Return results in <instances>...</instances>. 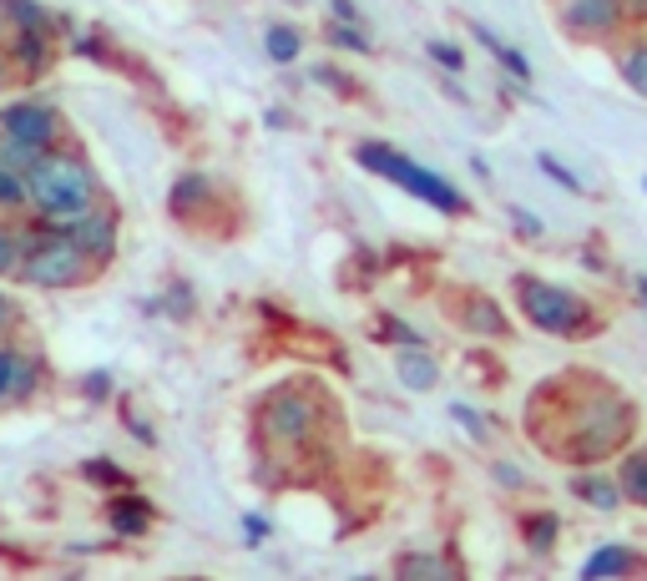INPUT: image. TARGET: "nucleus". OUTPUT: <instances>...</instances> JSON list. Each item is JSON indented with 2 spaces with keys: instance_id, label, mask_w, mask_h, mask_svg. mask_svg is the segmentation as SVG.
Masks as SVG:
<instances>
[{
  "instance_id": "f257e3e1",
  "label": "nucleus",
  "mask_w": 647,
  "mask_h": 581,
  "mask_svg": "<svg viewBox=\"0 0 647 581\" xmlns=\"http://www.w3.org/2000/svg\"><path fill=\"white\" fill-rule=\"evenodd\" d=\"M571 384H551V390H537V400H547L557 430H541L537 445L557 450L567 465H597L607 455L633 440L637 430V410L627 395H617L612 384H602L597 374H567Z\"/></svg>"
},
{
  "instance_id": "f03ea898",
  "label": "nucleus",
  "mask_w": 647,
  "mask_h": 581,
  "mask_svg": "<svg viewBox=\"0 0 647 581\" xmlns=\"http://www.w3.org/2000/svg\"><path fill=\"white\" fill-rule=\"evenodd\" d=\"M97 198H101L97 167H91V157L71 142L41 152L36 167L26 173V203L36 208V218H41L46 228H67V223L77 218L81 208H91Z\"/></svg>"
},
{
  "instance_id": "7ed1b4c3",
  "label": "nucleus",
  "mask_w": 647,
  "mask_h": 581,
  "mask_svg": "<svg viewBox=\"0 0 647 581\" xmlns=\"http://www.w3.org/2000/svg\"><path fill=\"white\" fill-rule=\"evenodd\" d=\"M91 274H97V264L71 243V233L46 228V223L21 228V274H16L21 284H31V288H77V284H87Z\"/></svg>"
},
{
  "instance_id": "20e7f679",
  "label": "nucleus",
  "mask_w": 647,
  "mask_h": 581,
  "mask_svg": "<svg viewBox=\"0 0 647 581\" xmlns=\"http://www.w3.org/2000/svg\"><path fill=\"white\" fill-rule=\"evenodd\" d=\"M354 157H360V167H370L374 177H384V183H395V187H405L410 198H420L425 208H435V213H465V198L450 187V177H440V173H430V167H420V163H410L405 152H395V147H384V142H364V147H354Z\"/></svg>"
},
{
  "instance_id": "39448f33",
  "label": "nucleus",
  "mask_w": 647,
  "mask_h": 581,
  "mask_svg": "<svg viewBox=\"0 0 647 581\" xmlns=\"http://www.w3.org/2000/svg\"><path fill=\"white\" fill-rule=\"evenodd\" d=\"M516 298H521V314H527L541 334H557V339H577V334H587L597 324L587 298L561 288V284H547V278L521 274L516 278Z\"/></svg>"
},
{
  "instance_id": "423d86ee",
  "label": "nucleus",
  "mask_w": 647,
  "mask_h": 581,
  "mask_svg": "<svg viewBox=\"0 0 647 581\" xmlns=\"http://www.w3.org/2000/svg\"><path fill=\"white\" fill-rule=\"evenodd\" d=\"M0 137H11V142L31 147V152H51V147L67 142V121L51 101L41 97H16L0 107Z\"/></svg>"
},
{
  "instance_id": "0eeeda50",
  "label": "nucleus",
  "mask_w": 647,
  "mask_h": 581,
  "mask_svg": "<svg viewBox=\"0 0 647 581\" xmlns=\"http://www.w3.org/2000/svg\"><path fill=\"white\" fill-rule=\"evenodd\" d=\"M258 420H264V435L274 440V445L294 450L304 445L308 435H314V400L304 395V390H274V395L258 405Z\"/></svg>"
},
{
  "instance_id": "6e6552de",
  "label": "nucleus",
  "mask_w": 647,
  "mask_h": 581,
  "mask_svg": "<svg viewBox=\"0 0 647 581\" xmlns=\"http://www.w3.org/2000/svg\"><path fill=\"white\" fill-rule=\"evenodd\" d=\"M61 233H71V243H77V248L87 253V258H91V264H97V268H107L111 258H117V248H121L117 208H111L107 198H97V203H91V208H81L77 218H71Z\"/></svg>"
},
{
  "instance_id": "1a4fd4ad",
  "label": "nucleus",
  "mask_w": 647,
  "mask_h": 581,
  "mask_svg": "<svg viewBox=\"0 0 647 581\" xmlns=\"http://www.w3.org/2000/svg\"><path fill=\"white\" fill-rule=\"evenodd\" d=\"M561 26L577 41H607L627 26V0H561Z\"/></svg>"
},
{
  "instance_id": "9d476101",
  "label": "nucleus",
  "mask_w": 647,
  "mask_h": 581,
  "mask_svg": "<svg viewBox=\"0 0 647 581\" xmlns=\"http://www.w3.org/2000/svg\"><path fill=\"white\" fill-rule=\"evenodd\" d=\"M6 56H11V67L21 81L46 77L56 61V31H11L6 36Z\"/></svg>"
},
{
  "instance_id": "9b49d317",
  "label": "nucleus",
  "mask_w": 647,
  "mask_h": 581,
  "mask_svg": "<svg viewBox=\"0 0 647 581\" xmlns=\"http://www.w3.org/2000/svg\"><path fill=\"white\" fill-rule=\"evenodd\" d=\"M455 324H465V334H481V339H511V324H506L501 304L486 294H465V304L455 308Z\"/></svg>"
},
{
  "instance_id": "f8f14e48",
  "label": "nucleus",
  "mask_w": 647,
  "mask_h": 581,
  "mask_svg": "<svg viewBox=\"0 0 647 581\" xmlns=\"http://www.w3.org/2000/svg\"><path fill=\"white\" fill-rule=\"evenodd\" d=\"M627 571H647V561H637L627 546H597L581 561V581H602V577H627Z\"/></svg>"
},
{
  "instance_id": "ddd939ff",
  "label": "nucleus",
  "mask_w": 647,
  "mask_h": 581,
  "mask_svg": "<svg viewBox=\"0 0 647 581\" xmlns=\"http://www.w3.org/2000/svg\"><path fill=\"white\" fill-rule=\"evenodd\" d=\"M571 495L587 501L592 511H602V515H612L617 505H623V485L607 481V475H597L592 465H587V475H571Z\"/></svg>"
},
{
  "instance_id": "4468645a",
  "label": "nucleus",
  "mask_w": 647,
  "mask_h": 581,
  "mask_svg": "<svg viewBox=\"0 0 647 581\" xmlns=\"http://www.w3.org/2000/svg\"><path fill=\"white\" fill-rule=\"evenodd\" d=\"M147 526H153V505L143 501V495H117L111 501V531L127 541H143Z\"/></svg>"
},
{
  "instance_id": "2eb2a0df",
  "label": "nucleus",
  "mask_w": 647,
  "mask_h": 581,
  "mask_svg": "<svg viewBox=\"0 0 647 581\" xmlns=\"http://www.w3.org/2000/svg\"><path fill=\"white\" fill-rule=\"evenodd\" d=\"M395 374H400V384H405V390H435V384H440V364L430 360L420 344H405V349H400Z\"/></svg>"
},
{
  "instance_id": "dca6fc26",
  "label": "nucleus",
  "mask_w": 647,
  "mask_h": 581,
  "mask_svg": "<svg viewBox=\"0 0 647 581\" xmlns=\"http://www.w3.org/2000/svg\"><path fill=\"white\" fill-rule=\"evenodd\" d=\"M167 203H173L177 218H193V213H203L213 203V183L203 173H183L173 183V193H167Z\"/></svg>"
},
{
  "instance_id": "f3484780",
  "label": "nucleus",
  "mask_w": 647,
  "mask_h": 581,
  "mask_svg": "<svg viewBox=\"0 0 647 581\" xmlns=\"http://www.w3.org/2000/svg\"><path fill=\"white\" fill-rule=\"evenodd\" d=\"M6 11H11V31H67V21L46 11L41 0H6Z\"/></svg>"
},
{
  "instance_id": "a211bd4d",
  "label": "nucleus",
  "mask_w": 647,
  "mask_h": 581,
  "mask_svg": "<svg viewBox=\"0 0 647 581\" xmlns=\"http://www.w3.org/2000/svg\"><path fill=\"white\" fill-rule=\"evenodd\" d=\"M617 485H623V501L647 511V450H627L617 461Z\"/></svg>"
},
{
  "instance_id": "6ab92c4d",
  "label": "nucleus",
  "mask_w": 647,
  "mask_h": 581,
  "mask_svg": "<svg viewBox=\"0 0 647 581\" xmlns=\"http://www.w3.org/2000/svg\"><path fill=\"white\" fill-rule=\"evenodd\" d=\"M41 380H46L41 354L21 344V354H16V380H11V405H26V400H31L36 390H41Z\"/></svg>"
},
{
  "instance_id": "aec40b11",
  "label": "nucleus",
  "mask_w": 647,
  "mask_h": 581,
  "mask_svg": "<svg viewBox=\"0 0 647 581\" xmlns=\"http://www.w3.org/2000/svg\"><path fill=\"white\" fill-rule=\"evenodd\" d=\"M471 31H476V41H481V46H486V51H491V56H496V61H501V67H506V71H511V77H516V81H531V61H527V56H521V51H516V46H506V41H501V36H496V31H491V26H481V21H476V26H471Z\"/></svg>"
},
{
  "instance_id": "412c9836",
  "label": "nucleus",
  "mask_w": 647,
  "mask_h": 581,
  "mask_svg": "<svg viewBox=\"0 0 647 581\" xmlns=\"http://www.w3.org/2000/svg\"><path fill=\"white\" fill-rule=\"evenodd\" d=\"M264 51H268V61H278V67H294L298 56H304V36H298L294 26L274 21V26L264 31Z\"/></svg>"
},
{
  "instance_id": "4be33fe9",
  "label": "nucleus",
  "mask_w": 647,
  "mask_h": 581,
  "mask_svg": "<svg viewBox=\"0 0 647 581\" xmlns=\"http://www.w3.org/2000/svg\"><path fill=\"white\" fill-rule=\"evenodd\" d=\"M617 71H623V81L637 97H647V41L623 46V51H617Z\"/></svg>"
},
{
  "instance_id": "5701e85b",
  "label": "nucleus",
  "mask_w": 647,
  "mask_h": 581,
  "mask_svg": "<svg viewBox=\"0 0 647 581\" xmlns=\"http://www.w3.org/2000/svg\"><path fill=\"white\" fill-rule=\"evenodd\" d=\"M557 531H561V521L551 511L527 515V546L531 551H551V546H557Z\"/></svg>"
},
{
  "instance_id": "b1692460",
  "label": "nucleus",
  "mask_w": 647,
  "mask_h": 581,
  "mask_svg": "<svg viewBox=\"0 0 647 581\" xmlns=\"http://www.w3.org/2000/svg\"><path fill=\"white\" fill-rule=\"evenodd\" d=\"M21 208H31L26 203V177L0 163V213H21Z\"/></svg>"
},
{
  "instance_id": "393cba45",
  "label": "nucleus",
  "mask_w": 647,
  "mask_h": 581,
  "mask_svg": "<svg viewBox=\"0 0 647 581\" xmlns=\"http://www.w3.org/2000/svg\"><path fill=\"white\" fill-rule=\"evenodd\" d=\"M537 167H541V173L551 177V183L561 187V193H587V183H581V177L571 173V167L561 163V157H551V152H537Z\"/></svg>"
},
{
  "instance_id": "a878e982",
  "label": "nucleus",
  "mask_w": 647,
  "mask_h": 581,
  "mask_svg": "<svg viewBox=\"0 0 647 581\" xmlns=\"http://www.w3.org/2000/svg\"><path fill=\"white\" fill-rule=\"evenodd\" d=\"M21 274V228H6L0 223V278Z\"/></svg>"
},
{
  "instance_id": "bb28decb",
  "label": "nucleus",
  "mask_w": 647,
  "mask_h": 581,
  "mask_svg": "<svg viewBox=\"0 0 647 581\" xmlns=\"http://www.w3.org/2000/svg\"><path fill=\"white\" fill-rule=\"evenodd\" d=\"M425 56L445 71V77H461V71H465V51H461V46H450V41H425Z\"/></svg>"
},
{
  "instance_id": "cd10ccee",
  "label": "nucleus",
  "mask_w": 647,
  "mask_h": 581,
  "mask_svg": "<svg viewBox=\"0 0 647 581\" xmlns=\"http://www.w3.org/2000/svg\"><path fill=\"white\" fill-rule=\"evenodd\" d=\"M330 46H340V51L364 56V51H370V36H364L360 26H350V21H334V26H330Z\"/></svg>"
},
{
  "instance_id": "c85d7f7f",
  "label": "nucleus",
  "mask_w": 647,
  "mask_h": 581,
  "mask_svg": "<svg viewBox=\"0 0 647 581\" xmlns=\"http://www.w3.org/2000/svg\"><path fill=\"white\" fill-rule=\"evenodd\" d=\"M36 157H41V152H31V147H21V142H11V137H0V163H6V167H11V173H31V167H36Z\"/></svg>"
},
{
  "instance_id": "c756f323",
  "label": "nucleus",
  "mask_w": 647,
  "mask_h": 581,
  "mask_svg": "<svg viewBox=\"0 0 647 581\" xmlns=\"http://www.w3.org/2000/svg\"><path fill=\"white\" fill-rule=\"evenodd\" d=\"M16 354H21V344L0 339V410L11 405V380H16Z\"/></svg>"
},
{
  "instance_id": "7c9ffc66",
  "label": "nucleus",
  "mask_w": 647,
  "mask_h": 581,
  "mask_svg": "<svg viewBox=\"0 0 647 581\" xmlns=\"http://www.w3.org/2000/svg\"><path fill=\"white\" fill-rule=\"evenodd\" d=\"M400 577H455V571L435 557H400Z\"/></svg>"
},
{
  "instance_id": "2f4dec72",
  "label": "nucleus",
  "mask_w": 647,
  "mask_h": 581,
  "mask_svg": "<svg viewBox=\"0 0 647 581\" xmlns=\"http://www.w3.org/2000/svg\"><path fill=\"white\" fill-rule=\"evenodd\" d=\"M81 475L97 481V485H127V471H117L111 461H87V465H81Z\"/></svg>"
},
{
  "instance_id": "473e14b6",
  "label": "nucleus",
  "mask_w": 647,
  "mask_h": 581,
  "mask_svg": "<svg viewBox=\"0 0 647 581\" xmlns=\"http://www.w3.org/2000/svg\"><path fill=\"white\" fill-rule=\"evenodd\" d=\"M16 329H21V308H16L11 294H0V339H6V334H16Z\"/></svg>"
},
{
  "instance_id": "72a5a7b5",
  "label": "nucleus",
  "mask_w": 647,
  "mask_h": 581,
  "mask_svg": "<svg viewBox=\"0 0 647 581\" xmlns=\"http://www.w3.org/2000/svg\"><path fill=\"white\" fill-rule=\"evenodd\" d=\"M450 420H461V425L471 430L476 440H486V425H481V415H476V410H465V405H450Z\"/></svg>"
},
{
  "instance_id": "f704fd0d",
  "label": "nucleus",
  "mask_w": 647,
  "mask_h": 581,
  "mask_svg": "<svg viewBox=\"0 0 647 581\" xmlns=\"http://www.w3.org/2000/svg\"><path fill=\"white\" fill-rule=\"evenodd\" d=\"M380 329H384V334H395V344H420V334L410 329V324H400V318H390V314H384Z\"/></svg>"
},
{
  "instance_id": "c9c22d12",
  "label": "nucleus",
  "mask_w": 647,
  "mask_h": 581,
  "mask_svg": "<svg viewBox=\"0 0 647 581\" xmlns=\"http://www.w3.org/2000/svg\"><path fill=\"white\" fill-rule=\"evenodd\" d=\"M81 390H87V400H107L111 395V374H87Z\"/></svg>"
},
{
  "instance_id": "e433bc0d",
  "label": "nucleus",
  "mask_w": 647,
  "mask_h": 581,
  "mask_svg": "<svg viewBox=\"0 0 647 581\" xmlns=\"http://www.w3.org/2000/svg\"><path fill=\"white\" fill-rule=\"evenodd\" d=\"M330 11H334V21H350V26H360V21H364L354 0H330Z\"/></svg>"
},
{
  "instance_id": "4c0bfd02",
  "label": "nucleus",
  "mask_w": 647,
  "mask_h": 581,
  "mask_svg": "<svg viewBox=\"0 0 647 581\" xmlns=\"http://www.w3.org/2000/svg\"><path fill=\"white\" fill-rule=\"evenodd\" d=\"M511 218H516V233H527V238H541V223L531 218L527 208H511Z\"/></svg>"
},
{
  "instance_id": "58836bf2",
  "label": "nucleus",
  "mask_w": 647,
  "mask_h": 581,
  "mask_svg": "<svg viewBox=\"0 0 647 581\" xmlns=\"http://www.w3.org/2000/svg\"><path fill=\"white\" fill-rule=\"evenodd\" d=\"M77 56H87V61H101V41H97V36H77Z\"/></svg>"
},
{
  "instance_id": "ea45409f",
  "label": "nucleus",
  "mask_w": 647,
  "mask_h": 581,
  "mask_svg": "<svg viewBox=\"0 0 647 581\" xmlns=\"http://www.w3.org/2000/svg\"><path fill=\"white\" fill-rule=\"evenodd\" d=\"M243 531H248V541H253V546H258V541L268 536V521H258V515H248V521H243Z\"/></svg>"
},
{
  "instance_id": "a19ab883",
  "label": "nucleus",
  "mask_w": 647,
  "mask_h": 581,
  "mask_svg": "<svg viewBox=\"0 0 647 581\" xmlns=\"http://www.w3.org/2000/svg\"><path fill=\"white\" fill-rule=\"evenodd\" d=\"M167 298H173V304H167V308H173V314H187V308H193V294H187V288H173V294H167Z\"/></svg>"
},
{
  "instance_id": "79ce46f5",
  "label": "nucleus",
  "mask_w": 647,
  "mask_h": 581,
  "mask_svg": "<svg viewBox=\"0 0 647 581\" xmlns=\"http://www.w3.org/2000/svg\"><path fill=\"white\" fill-rule=\"evenodd\" d=\"M496 481H506V485H527V475L516 471V465H496Z\"/></svg>"
},
{
  "instance_id": "37998d69",
  "label": "nucleus",
  "mask_w": 647,
  "mask_h": 581,
  "mask_svg": "<svg viewBox=\"0 0 647 581\" xmlns=\"http://www.w3.org/2000/svg\"><path fill=\"white\" fill-rule=\"evenodd\" d=\"M16 81V67H11V56H6V46H0V91Z\"/></svg>"
},
{
  "instance_id": "c03bdc74",
  "label": "nucleus",
  "mask_w": 647,
  "mask_h": 581,
  "mask_svg": "<svg viewBox=\"0 0 647 581\" xmlns=\"http://www.w3.org/2000/svg\"><path fill=\"white\" fill-rule=\"evenodd\" d=\"M314 81H324V87H334V91H344V87H350V81H344L340 71H324V67L314 71Z\"/></svg>"
},
{
  "instance_id": "a18cd8bd",
  "label": "nucleus",
  "mask_w": 647,
  "mask_h": 581,
  "mask_svg": "<svg viewBox=\"0 0 647 581\" xmlns=\"http://www.w3.org/2000/svg\"><path fill=\"white\" fill-rule=\"evenodd\" d=\"M6 36H11V11H6V0H0V46H6Z\"/></svg>"
},
{
  "instance_id": "49530a36",
  "label": "nucleus",
  "mask_w": 647,
  "mask_h": 581,
  "mask_svg": "<svg viewBox=\"0 0 647 581\" xmlns=\"http://www.w3.org/2000/svg\"><path fill=\"white\" fill-rule=\"evenodd\" d=\"M643 294H647V284H643Z\"/></svg>"
},
{
  "instance_id": "de8ad7c7",
  "label": "nucleus",
  "mask_w": 647,
  "mask_h": 581,
  "mask_svg": "<svg viewBox=\"0 0 647 581\" xmlns=\"http://www.w3.org/2000/svg\"><path fill=\"white\" fill-rule=\"evenodd\" d=\"M643 187H647V183H643Z\"/></svg>"
}]
</instances>
